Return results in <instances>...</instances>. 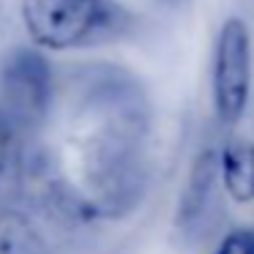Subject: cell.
Listing matches in <instances>:
<instances>
[{
    "instance_id": "cell-1",
    "label": "cell",
    "mask_w": 254,
    "mask_h": 254,
    "mask_svg": "<svg viewBox=\"0 0 254 254\" xmlns=\"http://www.w3.org/2000/svg\"><path fill=\"white\" fill-rule=\"evenodd\" d=\"M22 22L33 44L63 52L121 39L134 17L115 0H22Z\"/></svg>"
},
{
    "instance_id": "cell-2",
    "label": "cell",
    "mask_w": 254,
    "mask_h": 254,
    "mask_svg": "<svg viewBox=\"0 0 254 254\" xmlns=\"http://www.w3.org/2000/svg\"><path fill=\"white\" fill-rule=\"evenodd\" d=\"M0 110L14 128H39L50 118L55 101L52 66L41 52L17 47L3 58L0 66Z\"/></svg>"
},
{
    "instance_id": "cell-3",
    "label": "cell",
    "mask_w": 254,
    "mask_h": 254,
    "mask_svg": "<svg viewBox=\"0 0 254 254\" xmlns=\"http://www.w3.org/2000/svg\"><path fill=\"white\" fill-rule=\"evenodd\" d=\"M210 88L219 121L227 126L241 121L252 90V36L246 22L238 17H230L219 30Z\"/></svg>"
},
{
    "instance_id": "cell-4",
    "label": "cell",
    "mask_w": 254,
    "mask_h": 254,
    "mask_svg": "<svg viewBox=\"0 0 254 254\" xmlns=\"http://www.w3.org/2000/svg\"><path fill=\"white\" fill-rule=\"evenodd\" d=\"M216 164L230 199L241 205L254 202V145L249 139H230L221 148Z\"/></svg>"
},
{
    "instance_id": "cell-5",
    "label": "cell",
    "mask_w": 254,
    "mask_h": 254,
    "mask_svg": "<svg viewBox=\"0 0 254 254\" xmlns=\"http://www.w3.org/2000/svg\"><path fill=\"white\" fill-rule=\"evenodd\" d=\"M0 254H52V249L28 213L0 210Z\"/></svg>"
},
{
    "instance_id": "cell-6",
    "label": "cell",
    "mask_w": 254,
    "mask_h": 254,
    "mask_svg": "<svg viewBox=\"0 0 254 254\" xmlns=\"http://www.w3.org/2000/svg\"><path fill=\"white\" fill-rule=\"evenodd\" d=\"M216 172H219L216 156L208 150V153H202L197 159V164H194L191 183H189V191H186V202H183V213H186V216L199 213V210H202L205 197L210 194V186L216 183Z\"/></svg>"
},
{
    "instance_id": "cell-7",
    "label": "cell",
    "mask_w": 254,
    "mask_h": 254,
    "mask_svg": "<svg viewBox=\"0 0 254 254\" xmlns=\"http://www.w3.org/2000/svg\"><path fill=\"white\" fill-rule=\"evenodd\" d=\"M216 254H254V230L241 227V230H232L221 238Z\"/></svg>"
},
{
    "instance_id": "cell-8",
    "label": "cell",
    "mask_w": 254,
    "mask_h": 254,
    "mask_svg": "<svg viewBox=\"0 0 254 254\" xmlns=\"http://www.w3.org/2000/svg\"><path fill=\"white\" fill-rule=\"evenodd\" d=\"M14 131H17V128L11 126V121L6 118V112L0 110V172L8 170V164L14 161V153H17Z\"/></svg>"
},
{
    "instance_id": "cell-9",
    "label": "cell",
    "mask_w": 254,
    "mask_h": 254,
    "mask_svg": "<svg viewBox=\"0 0 254 254\" xmlns=\"http://www.w3.org/2000/svg\"><path fill=\"white\" fill-rule=\"evenodd\" d=\"M167 3H181V0H167Z\"/></svg>"
}]
</instances>
